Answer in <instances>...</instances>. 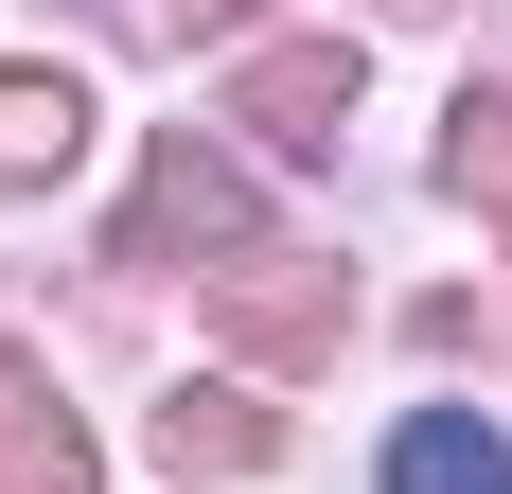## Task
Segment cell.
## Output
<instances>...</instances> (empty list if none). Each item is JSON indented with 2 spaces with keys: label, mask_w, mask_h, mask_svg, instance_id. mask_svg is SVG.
Returning a JSON list of instances; mask_svg holds the SVG:
<instances>
[{
  "label": "cell",
  "mask_w": 512,
  "mask_h": 494,
  "mask_svg": "<svg viewBox=\"0 0 512 494\" xmlns=\"http://www.w3.org/2000/svg\"><path fill=\"white\" fill-rule=\"evenodd\" d=\"M389 494H512V442L477 406H407L389 424Z\"/></svg>",
  "instance_id": "obj_1"
}]
</instances>
